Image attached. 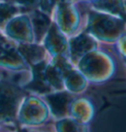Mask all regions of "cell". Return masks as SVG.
<instances>
[{
    "label": "cell",
    "instance_id": "1",
    "mask_svg": "<svg viewBox=\"0 0 126 132\" xmlns=\"http://www.w3.org/2000/svg\"><path fill=\"white\" fill-rule=\"evenodd\" d=\"M77 69L89 83H104L114 75L115 62L110 54L97 50L82 56L76 62Z\"/></svg>",
    "mask_w": 126,
    "mask_h": 132
},
{
    "label": "cell",
    "instance_id": "2",
    "mask_svg": "<svg viewBox=\"0 0 126 132\" xmlns=\"http://www.w3.org/2000/svg\"><path fill=\"white\" fill-rule=\"evenodd\" d=\"M125 27L124 19L95 11L88 15L86 32L98 42L115 44L116 40L126 33Z\"/></svg>",
    "mask_w": 126,
    "mask_h": 132
},
{
    "label": "cell",
    "instance_id": "3",
    "mask_svg": "<svg viewBox=\"0 0 126 132\" xmlns=\"http://www.w3.org/2000/svg\"><path fill=\"white\" fill-rule=\"evenodd\" d=\"M51 116L47 104L38 96H27L21 100L16 119L23 126H40Z\"/></svg>",
    "mask_w": 126,
    "mask_h": 132
},
{
    "label": "cell",
    "instance_id": "4",
    "mask_svg": "<svg viewBox=\"0 0 126 132\" xmlns=\"http://www.w3.org/2000/svg\"><path fill=\"white\" fill-rule=\"evenodd\" d=\"M51 16L55 25L68 38L79 34L82 18L74 0H57Z\"/></svg>",
    "mask_w": 126,
    "mask_h": 132
},
{
    "label": "cell",
    "instance_id": "5",
    "mask_svg": "<svg viewBox=\"0 0 126 132\" xmlns=\"http://www.w3.org/2000/svg\"><path fill=\"white\" fill-rule=\"evenodd\" d=\"M2 34L17 44L37 43L31 15L19 13L2 27Z\"/></svg>",
    "mask_w": 126,
    "mask_h": 132
},
{
    "label": "cell",
    "instance_id": "6",
    "mask_svg": "<svg viewBox=\"0 0 126 132\" xmlns=\"http://www.w3.org/2000/svg\"><path fill=\"white\" fill-rule=\"evenodd\" d=\"M22 99L21 86L7 80H0V122H12L16 118Z\"/></svg>",
    "mask_w": 126,
    "mask_h": 132
},
{
    "label": "cell",
    "instance_id": "7",
    "mask_svg": "<svg viewBox=\"0 0 126 132\" xmlns=\"http://www.w3.org/2000/svg\"><path fill=\"white\" fill-rule=\"evenodd\" d=\"M31 66L25 60L18 46L8 42L0 40V68L14 73L29 71Z\"/></svg>",
    "mask_w": 126,
    "mask_h": 132
},
{
    "label": "cell",
    "instance_id": "8",
    "mask_svg": "<svg viewBox=\"0 0 126 132\" xmlns=\"http://www.w3.org/2000/svg\"><path fill=\"white\" fill-rule=\"evenodd\" d=\"M68 40V37L61 32L54 22H52L40 44L44 45L50 58L59 55L69 57Z\"/></svg>",
    "mask_w": 126,
    "mask_h": 132
},
{
    "label": "cell",
    "instance_id": "9",
    "mask_svg": "<svg viewBox=\"0 0 126 132\" xmlns=\"http://www.w3.org/2000/svg\"><path fill=\"white\" fill-rule=\"evenodd\" d=\"M69 58L76 63L82 56L98 48V40L89 33H79L71 37L69 40Z\"/></svg>",
    "mask_w": 126,
    "mask_h": 132
},
{
    "label": "cell",
    "instance_id": "10",
    "mask_svg": "<svg viewBox=\"0 0 126 132\" xmlns=\"http://www.w3.org/2000/svg\"><path fill=\"white\" fill-rule=\"evenodd\" d=\"M75 96L68 93L67 91L52 92L44 96V100L47 104L51 116L57 119L69 116V106Z\"/></svg>",
    "mask_w": 126,
    "mask_h": 132
},
{
    "label": "cell",
    "instance_id": "11",
    "mask_svg": "<svg viewBox=\"0 0 126 132\" xmlns=\"http://www.w3.org/2000/svg\"><path fill=\"white\" fill-rule=\"evenodd\" d=\"M69 116L82 123L89 124L93 120L95 116V108L93 103L86 98H74L69 106Z\"/></svg>",
    "mask_w": 126,
    "mask_h": 132
},
{
    "label": "cell",
    "instance_id": "12",
    "mask_svg": "<svg viewBox=\"0 0 126 132\" xmlns=\"http://www.w3.org/2000/svg\"><path fill=\"white\" fill-rule=\"evenodd\" d=\"M89 81L78 69L73 67L63 76L64 90L74 96L83 94L88 87Z\"/></svg>",
    "mask_w": 126,
    "mask_h": 132
},
{
    "label": "cell",
    "instance_id": "13",
    "mask_svg": "<svg viewBox=\"0 0 126 132\" xmlns=\"http://www.w3.org/2000/svg\"><path fill=\"white\" fill-rule=\"evenodd\" d=\"M95 11L110 14L126 20V6L124 0H91L88 2Z\"/></svg>",
    "mask_w": 126,
    "mask_h": 132
},
{
    "label": "cell",
    "instance_id": "14",
    "mask_svg": "<svg viewBox=\"0 0 126 132\" xmlns=\"http://www.w3.org/2000/svg\"><path fill=\"white\" fill-rule=\"evenodd\" d=\"M18 50L30 66L38 65L46 61L48 53L44 45L40 44H18ZM49 56V55H48Z\"/></svg>",
    "mask_w": 126,
    "mask_h": 132
},
{
    "label": "cell",
    "instance_id": "15",
    "mask_svg": "<svg viewBox=\"0 0 126 132\" xmlns=\"http://www.w3.org/2000/svg\"><path fill=\"white\" fill-rule=\"evenodd\" d=\"M31 20L36 35L37 44H41L52 22L49 16H47L46 14L40 12L39 10H37L31 14Z\"/></svg>",
    "mask_w": 126,
    "mask_h": 132
},
{
    "label": "cell",
    "instance_id": "16",
    "mask_svg": "<svg viewBox=\"0 0 126 132\" xmlns=\"http://www.w3.org/2000/svg\"><path fill=\"white\" fill-rule=\"evenodd\" d=\"M89 124L82 123L79 120L75 119L74 117L68 116L66 117L57 119L56 122V130L57 131H88Z\"/></svg>",
    "mask_w": 126,
    "mask_h": 132
},
{
    "label": "cell",
    "instance_id": "17",
    "mask_svg": "<svg viewBox=\"0 0 126 132\" xmlns=\"http://www.w3.org/2000/svg\"><path fill=\"white\" fill-rule=\"evenodd\" d=\"M21 7L15 5L14 3L9 2L7 0L0 2V31L12 17L21 13Z\"/></svg>",
    "mask_w": 126,
    "mask_h": 132
},
{
    "label": "cell",
    "instance_id": "18",
    "mask_svg": "<svg viewBox=\"0 0 126 132\" xmlns=\"http://www.w3.org/2000/svg\"><path fill=\"white\" fill-rule=\"evenodd\" d=\"M56 2L57 0H38V10L50 17Z\"/></svg>",
    "mask_w": 126,
    "mask_h": 132
},
{
    "label": "cell",
    "instance_id": "19",
    "mask_svg": "<svg viewBox=\"0 0 126 132\" xmlns=\"http://www.w3.org/2000/svg\"><path fill=\"white\" fill-rule=\"evenodd\" d=\"M14 3L15 5L21 8H37L38 5V0H7Z\"/></svg>",
    "mask_w": 126,
    "mask_h": 132
},
{
    "label": "cell",
    "instance_id": "20",
    "mask_svg": "<svg viewBox=\"0 0 126 132\" xmlns=\"http://www.w3.org/2000/svg\"><path fill=\"white\" fill-rule=\"evenodd\" d=\"M116 47L118 52L121 54L122 57H124L126 59V33H124L121 36L119 39L116 40Z\"/></svg>",
    "mask_w": 126,
    "mask_h": 132
}]
</instances>
